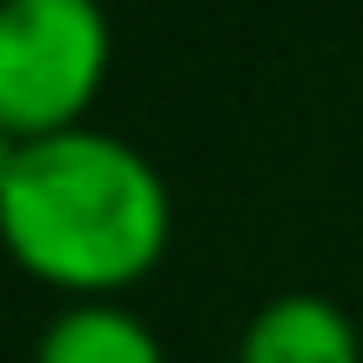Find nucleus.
Masks as SVG:
<instances>
[{
  "mask_svg": "<svg viewBox=\"0 0 363 363\" xmlns=\"http://www.w3.org/2000/svg\"><path fill=\"white\" fill-rule=\"evenodd\" d=\"M169 235L175 195L135 142L88 121L21 142V162L0 189V249L21 276L61 289L67 303L121 296L155 276Z\"/></svg>",
  "mask_w": 363,
  "mask_h": 363,
  "instance_id": "1",
  "label": "nucleus"
},
{
  "mask_svg": "<svg viewBox=\"0 0 363 363\" xmlns=\"http://www.w3.org/2000/svg\"><path fill=\"white\" fill-rule=\"evenodd\" d=\"M115 67L101 0H0V121L21 142L81 128Z\"/></svg>",
  "mask_w": 363,
  "mask_h": 363,
  "instance_id": "2",
  "label": "nucleus"
},
{
  "mask_svg": "<svg viewBox=\"0 0 363 363\" xmlns=\"http://www.w3.org/2000/svg\"><path fill=\"white\" fill-rule=\"evenodd\" d=\"M235 363H363L357 323L316 289H283L242 323Z\"/></svg>",
  "mask_w": 363,
  "mask_h": 363,
  "instance_id": "3",
  "label": "nucleus"
},
{
  "mask_svg": "<svg viewBox=\"0 0 363 363\" xmlns=\"http://www.w3.org/2000/svg\"><path fill=\"white\" fill-rule=\"evenodd\" d=\"M34 363H169V350L121 296H88L61 303L34 343Z\"/></svg>",
  "mask_w": 363,
  "mask_h": 363,
  "instance_id": "4",
  "label": "nucleus"
},
{
  "mask_svg": "<svg viewBox=\"0 0 363 363\" xmlns=\"http://www.w3.org/2000/svg\"><path fill=\"white\" fill-rule=\"evenodd\" d=\"M13 162H21V135L0 121V189H7V175H13Z\"/></svg>",
  "mask_w": 363,
  "mask_h": 363,
  "instance_id": "5",
  "label": "nucleus"
}]
</instances>
